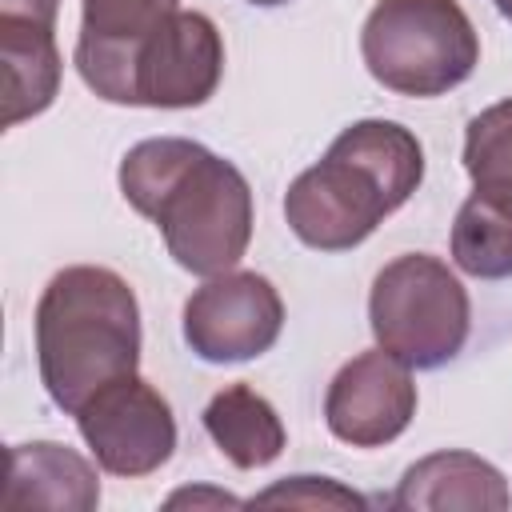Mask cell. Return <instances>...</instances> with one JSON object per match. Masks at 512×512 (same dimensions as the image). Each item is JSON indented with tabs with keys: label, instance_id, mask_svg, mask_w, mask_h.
Returning <instances> with one entry per match:
<instances>
[{
	"label": "cell",
	"instance_id": "cell-19",
	"mask_svg": "<svg viewBox=\"0 0 512 512\" xmlns=\"http://www.w3.org/2000/svg\"><path fill=\"white\" fill-rule=\"evenodd\" d=\"M180 504H240V500L228 492H176V496H168V508H180Z\"/></svg>",
	"mask_w": 512,
	"mask_h": 512
},
{
	"label": "cell",
	"instance_id": "cell-5",
	"mask_svg": "<svg viewBox=\"0 0 512 512\" xmlns=\"http://www.w3.org/2000/svg\"><path fill=\"white\" fill-rule=\"evenodd\" d=\"M368 324L384 352L416 372H432L460 356L472 328V300L440 256L404 252L376 272Z\"/></svg>",
	"mask_w": 512,
	"mask_h": 512
},
{
	"label": "cell",
	"instance_id": "cell-3",
	"mask_svg": "<svg viewBox=\"0 0 512 512\" xmlns=\"http://www.w3.org/2000/svg\"><path fill=\"white\" fill-rule=\"evenodd\" d=\"M36 364L48 400L76 416L92 392L140 368V304L104 264L60 268L36 300Z\"/></svg>",
	"mask_w": 512,
	"mask_h": 512
},
{
	"label": "cell",
	"instance_id": "cell-4",
	"mask_svg": "<svg viewBox=\"0 0 512 512\" xmlns=\"http://www.w3.org/2000/svg\"><path fill=\"white\" fill-rule=\"evenodd\" d=\"M360 56L396 96H444L480 64V36L460 0H376L360 28Z\"/></svg>",
	"mask_w": 512,
	"mask_h": 512
},
{
	"label": "cell",
	"instance_id": "cell-1",
	"mask_svg": "<svg viewBox=\"0 0 512 512\" xmlns=\"http://www.w3.org/2000/svg\"><path fill=\"white\" fill-rule=\"evenodd\" d=\"M124 200L148 216L168 256L192 276H220L240 264L252 240L248 176L188 136H152L120 160Z\"/></svg>",
	"mask_w": 512,
	"mask_h": 512
},
{
	"label": "cell",
	"instance_id": "cell-6",
	"mask_svg": "<svg viewBox=\"0 0 512 512\" xmlns=\"http://www.w3.org/2000/svg\"><path fill=\"white\" fill-rule=\"evenodd\" d=\"M76 428L92 460L124 480L160 472L176 452V416L140 372L92 392L76 412Z\"/></svg>",
	"mask_w": 512,
	"mask_h": 512
},
{
	"label": "cell",
	"instance_id": "cell-13",
	"mask_svg": "<svg viewBox=\"0 0 512 512\" xmlns=\"http://www.w3.org/2000/svg\"><path fill=\"white\" fill-rule=\"evenodd\" d=\"M0 64H4V128L32 120L52 108L64 76V60L56 48V28L0 16Z\"/></svg>",
	"mask_w": 512,
	"mask_h": 512
},
{
	"label": "cell",
	"instance_id": "cell-7",
	"mask_svg": "<svg viewBox=\"0 0 512 512\" xmlns=\"http://www.w3.org/2000/svg\"><path fill=\"white\" fill-rule=\"evenodd\" d=\"M224 76V40L212 16L172 12L128 60L124 104L132 108H200Z\"/></svg>",
	"mask_w": 512,
	"mask_h": 512
},
{
	"label": "cell",
	"instance_id": "cell-15",
	"mask_svg": "<svg viewBox=\"0 0 512 512\" xmlns=\"http://www.w3.org/2000/svg\"><path fill=\"white\" fill-rule=\"evenodd\" d=\"M452 264L476 280L512 276V208L468 196L452 220Z\"/></svg>",
	"mask_w": 512,
	"mask_h": 512
},
{
	"label": "cell",
	"instance_id": "cell-16",
	"mask_svg": "<svg viewBox=\"0 0 512 512\" xmlns=\"http://www.w3.org/2000/svg\"><path fill=\"white\" fill-rule=\"evenodd\" d=\"M464 172L472 192L512 208V96L476 112L464 128Z\"/></svg>",
	"mask_w": 512,
	"mask_h": 512
},
{
	"label": "cell",
	"instance_id": "cell-8",
	"mask_svg": "<svg viewBox=\"0 0 512 512\" xmlns=\"http://www.w3.org/2000/svg\"><path fill=\"white\" fill-rule=\"evenodd\" d=\"M284 328V300L260 272L232 268L208 276L184 300V344L204 364H240L264 356Z\"/></svg>",
	"mask_w": 512,
	"mask_h": 512
},
{
	"label": "cell",
	"instance_id": "cell-21",
	"mask_svg": "<svg viewBox=\"0 0 512 512\" xmlns=\"http://www.w3.org/2000/svg\"><path fill=\"white\" fill-rule=\"evenodd\" d=\"M248 4H256V8H276V4H288V0H248Z\"/></svg>",
	"mask_w": 512,
	"mask_h": 512
},
{
	"label": "cell",
	"instance_id": "cell-14",
	"mask_svg": "<svg viewBox=\"0 0 512 512\" xmlns=\"http://www.w3.org/2000/svg\"><path fill=\"white\" fill-rule=\"evenodd\" d=\"M204 432L244 472L272 464L284 452V444H288V432H284L280 412L252 384H228V388H220L208 400V408H204Z\"/></svg>",
	"mask_w": 512,
	"mask_h": 512
},
{
	"label": "cell",
	"instance_id": "cell-2",
	"mask_svg": "<svg viewBox=\"0 0 512 512\" xmlns=\"http://www.w3.org/2000/svg\"><path fill=\"white\" fill-rule=\"evenodd\" d=\"M424 180V148L396 120H356L284 192L292 236L316 252L364 244Z\"/></svg>",
	"mask_w": 512,
	"mask_h": 512
},
{
	"label": "cell",
	"instance_id": "cell-10",
	"mask_svg": "<svg viewBox=\"0 0 512 512\" xmlns=\"http://www.w3.org/2000/svg\"><path fill=\"white\" fill-rule=\"evenodd\" d=\"M180 0H84L76 72L108 104H124V76L136 48L172 16Z\"/></svg>",
	"mask_w": 512,
	"mask_h": 512
},
{
	"label": "cell",
	"instance_id": "cell-20",
	"mask_svg": "<svg viewBox=\"0 0 512 512\" xmlns=\"http://www.w3.org/2000/svg\"><path fill=\"white\" fill-rule=\"evenodd\" d=\"M496 4V12L504 16V20H512V0H492Z\"/></svg>",
	"mask_w": 512,
	"mask_h": 512
},
{
	"label": "cell",
	"instance_id": "cell-11",
	"mask_svg": "<svg viewBox=\"0 0 512 512\" xmlns=\"http://www.w3.org/2000/svg\"><path fill=\"white\" fill-rule=\"evenodd\" d=\"M388 508L396 512H504L512 508V492L504 484V472L488 464L476 452L444 448L432 456H420L396 484Z\"/></svg>",
	"mask_w": 512,
	"mask_h": 512
},
{
	"label": "cell",
	"instance_id": "cell-9",
	"mask_svg": "<svg viewBox=\"0 0 512 512\" xmlns=\"http://www.w3.org/2000/svg\"><path fill=\"white\" fill-rule=\"evenodd\" d=\"M416 416L412 368L380 344L340 364L324 392V424L352 448H384Z\"/></svg>",
	"mask_w": 512,
	"mask_h": 512
},
{
	"label": "cell",
	"instance_id": "cell-17",
	"mask_svg": "<svg viewBox=\"0 0 512 512\" xmlns=\"http://www.w3.org/2000/svg\"><path fill=\"white\" fill-rule=\"evenodd\" d=\"M252 504H292V508H368V500L352 488H344L332 476H288L272 488H264L260 496H252Z\"/></svg>",
	"mask_w": 512,
	"mask_h": 512
},
{
	"label": "cell",
	"instance_id": "cell-12",
	"mask_svg": "<svg viewBox=\"0 0 512 512\" xmlns=\"http://www.w3.org/2000/svg\"><path fill=\"white\" fill-rule=\"evenodd\" d=\"M100 504V476L92 460L56 440H28L8 448L4 508H68L92 512Z\"/></svg>",
	"mask_w": 512,
	"mask_h": 512
},
{
	"label": "cell",
	"instance_id": "cell-18",
	"mask_svg": "<svg viewBox=\"0 0 512 512\" xmlns=\"http://www.w3.org/2000/svg\"><path fill=\"white\" fill-rule=\"evenodd\" d=\"M56 12H60V0H0V16H20L48 28H56Z\"/></svg>",
	"mask_w": 512,
	"mask_h": 512
}]
</instances>
